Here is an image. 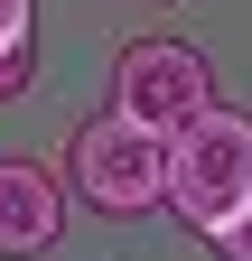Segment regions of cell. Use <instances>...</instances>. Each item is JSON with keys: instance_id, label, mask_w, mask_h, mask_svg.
Segmentation results:
<instances>
[{"instance_id": "5b68a950", "label": "cell", "mask_w": 252, "mask_h": 261, "mask_svg": "<svg viewBox=\"0 0 252 261\" xmlns=\"http://www.w3.org/2000/svg\"><path fill=\"white\" fill-rule=\"evenodd\" d=\"M206 252H215V261H252V205L215 224V233H206Z\"/></svg>"}, {"instance_id": "3957f363", "label": "cell", "mask_w": 252, "mask_h": 261, "mask_svg": "<svg viewBox=\"0 0 252 261\" xmlns=\"http://www.w3.org/2000/svg\"><path fill=\"white\" fill-rule=\"evenodd\" d=\"M215 103V65H206V47H187V38H131L112 56V112L121 121H140V130H168L178 121H196Z\"/></svg>"}, {"instance_id": "277c9868", "label": "cell", "mask_w": 252, "mask_h": 261, "mask_svg": "<svg viewBox=\"0 0 252 261\" xmlns=\"http://www.w3.org/2000/svg\"><path fill=\"white\" fill-rule=\"evenodd\" d=\"M66 233V187L47 159H0V261H38Z\"/></svg>"}, {"instance_id": "52a82bcc", "label": "cell", "mask_w": 252, "mask_h": 261, "mask_svg": "<svg viewBox=\"0 0 252 261\" xmlns=\"http://www.w3.org/2000/svg\"><path fill=\"white\" fill-rule=\"evenodd\" d=\"M28 84H38V56H28V47H19V56H0V103H19Z\"/></svg>"}, {"instance_id": "7a4b0ae2", "label": "cell", "mask_w": 252, "mask_h": 261, "mask_svg": "<svg viewBox=\"0 0 252 261\" xmlns=\"http://www.w3.org/2000/svg\"><path fill=\"white\" fill-rule=\"evenodd\" d=\"M66 187H75L84 215H103V224H140V215H159L168 140H159V130H140V121H121V112H93V121L66 130Z\"/></svg>"}, {"instance_id": "6da1fadb", "label": "cell", "mask_w": 252, "mask_h": 261, "mask_svg": "<svg viewBox=\"0 0 252 261\" xmlns=\"http://www.w3.org/2000/svg\"><path fill=\"white\" fill-rule=\"evenodd\" d=\"M159 205H178V224H187L196 243H206L224 215L252 205V112H243V103L215 93L196 121L168 130V187H159Z\"/></svg>"}, {"instance_id": "8992f818", "label": "cell", "mask_w": 252, "mask_h": 261, "mask_svg": "<svg viewBox=\"0 0 252 261\" xmlns=\"http://www.w3.org/2000/svg\"><path fill=\"white\" fill-rule=\"evenodd\" d=\"M38 38V0H0V56H19Z\"/></svg>"}]
</instances>
